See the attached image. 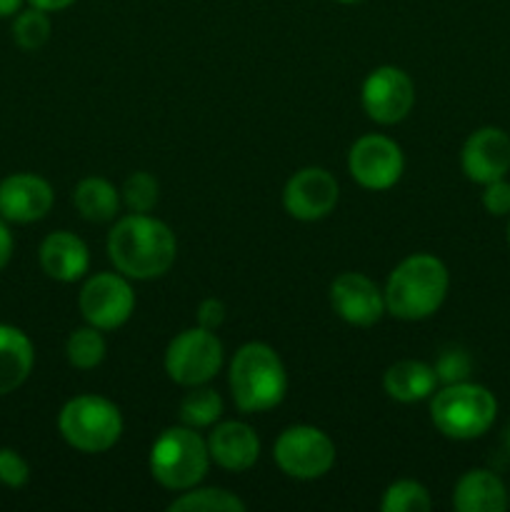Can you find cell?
Segmentation results:
<instances>
[{
	"label": "cell",
	"instance_id": "83f0119b",
	"mask_svg": "<svg viewBox=\"0 0 510 512\" xmlns=\"http://www.w3.org/2000/svg\"><path fill=\"white\" fill-rule=\"evenodd\" d=\"M470 370H473V360L465 350L458 348L440 353L438 363H435V375H438V383L443 385L463 383L470 378Z\"/></svg>",
	"mask_w": 510,
	"mask_h": 512
},
{
	"label": "cell",
	"instance_id": "44dd1931",
	"mask_svg": "<svg viewBox=\"0 0 510 512\" xmlns=\"http://www.w3.org/2000/svg\"><path fill=\"white\" fill-rule=\"evenodd\" d=\"M73 205L88 223H108V220H115L123 198L110 180L90 175L75 185Z\"/></svg>",
	"mask_w": 510,
	"mask_h": 512
},
{
	"label": "cell",
	"instance_id": "d4e9b609",
	"mask_svg": "<svg viewBox=\"0 0 510 512\" xmlns=\"http://www.w3.org/2000/svg\"><path fill=\"white\" fill-rule=\"evenodd\" d=\"M433 508L428 488L418 480H395L380 500L383 512H428Z\"/></svg>",
	"mask_w": 510,
	"mask_h": 512
},
{
	"label": "cell",
	"instance_id": "7c38bea8",
	"mask_svg": "<svg viewBox=\"0 0 510 512\" xmlns=\"http://www.w3.org/2000/svg\"><path fill=\"white\" fill-rule=\"evenodd\" d=\"M340 198L338 180L325 168L310 165L288 178L283 188V208L290 218L315 223L328 218Z\"/></svg>",
	"mask_w": 510,
	"mask_h": 512
},
{
	"label": "cell",
	"instance_id": "484cf974",
	"mask_svg": "<svg viewBox=\"0 0 510 512\" xmlns=\"http://www.w3.org/2000/svg\"><path fill=\"white\" fill-rule=\"evenodd\" d=\"M13 18V40L18 48L40 50L50 40L53 25H50V18L45 10L30 5V8L18 10Z\"/></svg>",
	"mask_w": 510,
	"mask_h": 512
},
{
	"label": "cell",
	"instance_id": "cb8c5ba5",
	"mask_svg": "<svg viewBox=\"0 0 510 512\" xmlns=\"http://www.w3.org/2000/svg\"><path fill=\"white\" fill-rule=\"evenodd\" d=\"M108 353V345H105L103 330L93 328V325H85L70 333L68 343H65V355H68V363L78 370H93L98 368L105 360Z\"/></svg>",
	"mask_w": 510,
	"mask_h": 512
},
{
	"label": "cell",
	"instance_id": "8d00e7d4",
	"mask_svg": "<svg viewBox=\"0 0 510 512\" xmlns=\"http://www.w3.org/2000/svg\"><path fill=\"white\" fill-rule=\"evenodd\" d=\"M508 245H510V220H508Z\"/></svg>",
	"mask_w": 510,
	"mask_h": 512
},
{
	"label": "cell",
	"instance_id": "8992f818",
	"mask_svg": "<svg viewBox=\"0 0 510 512\" xmlns=\"http://www.w3.org/2000/svg\"><path fill=\"white\" fill-rule=\"evenodd\" d=\"M208 468V443L188 425L163 430L150 448V473L165 490L173 493L200 485Z\"/></svg>",
	"mask_w": 510,
	"mask_h": 512
},
{
	"label": "cell",
	"instance_id": "4316f807",
	"mask_svg": "<svg viewBox=\"0 0 510 512\" xmlns=\"http://www.w3.org/2000/svg\"><path fill=\"white\" fill-rule=\"evenodd\" d=\"M120 198H123V205L130 213H150L158 205L160 185L153 175L138 170V173H130L125 178L123 188H120Z\"/></svg>",
	"mask_w": 510,
	"mask_h": 512
},
{
	"label": "cell",
	"instance_id": "5b68a950",
	"mask_svg": "<svg viewBox=\"0 0 510 512\" xmlns=\"http://www.w3.org/2000/svg\"><path fill=\"white\" fill-rule=\"evenodd\" d=\"M58 430L70 448L98 455L113 448L123 435V413L103 395H75L60 410Z\"/></svg>",
	"mask_w": 510,
	"mask_h": 512
},
{
	"label": "cell",
	"instance_id": "d6986e66",
	"mask_svg": "<svg viewBox=\"0 0 510 512\" xmlns=\"http://www.w3.org/2000/svg\"><path fill=\"white\" fill-rule=\"evenodd\" d=\"M453 505L458 512H503L508 508V493L498 475L475 468L455 483Z\"/></svg>",
	"mask_w": 510,
	"mask_h": 512
},
{
	"label": "cell",
	"instance_id": "603a6c76",
	"mask_svg": "<svg viewBox=\"0 0 510 512\" xmlns=\"http://www.w3.org/2000/svg\"><path fill=\"white\" fill-rule=\"evenodd\" d=\"M223 415V398L213 388L195 385L183 400H180V420L188 428H210Z\"/></svg>",
	"mask_w": 510,
	"mask_h": 512
},
{
	"label": "cell",
	"instance_id": "ba28073f",
	"mask_svg": "<svg viewBox=\"0 0 510 512\" xmlns=\"http://www.w3.org/2000/svg\"><path fill=\"white\" fill-rule=\"evenodd\" d=\"M273 460L288 478L318 480L335 465V443L313 425H290L275 440Z\"/></svg>",
	"mask_w": 510,
	"mask_h": 512
},
{
	"label": "cell",
	"instance_id": "2e32d148",
	"mask_svg": "<svg viewBox=\"0 0 510 512\" xmlns=\"http://www.w3.org/2000/svg\"><path fill=\"white\" fill-rule=\"evenodd\" d=\"M205 443H208L210 460L230 473L250 470L260 458L258 435L248 423H240V420L215 423Z\"/></svg>",
	"mask_w": 510,
	"mask_h": 512
},
{
	"label": "cell",
	"instance_id": "f1b7e54d",
	"mask_svg": "<svg viewBox=\"0 0 510 512\" xmlns=\"http://www.w3.org/2000/svg\"><path fill=\"white\" fill-rule=\"evenodd\" d=\"M30 480V465L18 450L0 448V483L8 488H23Z\"/></svg>",
	"mask_w": 510,
	"mask_h": 512
},
{
	"label": "cell",
	"instance_id": "e575fe53",
	"mask_svg": "<svg viewBox=\"0 0 510 512\" xmlns=\"http://www.w3.org/2000/svg\"><path fill=\"white\" fill-rule=\"evenodd\" d=\"M505 448H508V453H510V428L505 430Z\"/></svg>",
	"mask_w": 510,
	"mask_h": 512
},
{
	"label": "cell",
	"instance_id": "4fadbf2b",
	"mask_svg": "<svg viewBox=\"0 0 510 512\" xmlns=\"http://www.w3.org/2000/svg\"><path fill=\"white\" fill-rule=\"evenodd\" d=\"M330 305L340 320L355 328H370L388 313L385 293L363 273H340L330 285Z\"/></svg>",
	"mask_w": 510,
	"mask_h": 512
},
{
	"label": "cell",
	"instance_id": "836d02e7",
	"mask_svg": "<svg viewBox=\"0 0 510 512\" xmlns=\"http://www.w3.org/2000/svg\"><path fill=\"white\" fill-rule=\"evenodd\" d=\"M25 0H0V18H13L18 10H23Z\"/></svg>",
	"mask_w": 510,
	"mask_h": 512
},
{
	"label": "cell",
	"instance_id": "1f68e13d",
	"mask_svg": "<svg viewBox=\"0 0 510 512\" xmlns=\"http://www.w3.org/2000/svg\"><path fill=\"white\" fill-rule=\"evenodd\" d=\"M13 233L8 228V220L0 218V273L5 270V265L13 258Z\"/></svg>",
	"mask_w": 510,
	"mask_h": 512
},
{
	"label": "cell",
	"instance_id": "6da1fadb",
	"mask_svg": "<svg viewBox=\"0 0 510 512\" xmlns=\"http://www.w3.org/2000/svg\"><path fill=\"white\" fill-rule=\"evenodd\" d=\"M108 258L128 280L163 278L178 258V240L163 220L130 213L110 228Z\"/></svg>",
	"mask_w": 510,
	"mask_h": 512
},
{
	"label": "cell",
	"instance_id": "5bb4252c",
	"mask_svg": "<svg viewBox=\"0 0 510 512\" xmlns=\"http://www.w3.org/2000/svg\"><path fill=\"white\" fill-rule=\"evenodd\" d=\"M460 168L465 178L478 185L505 178L510 170V135L493 125L470 133L460 150Z\"/></svg>",
	"mask_w": 510,
	"mask_h": 512
},
{
	"label": "cell",
	"instance_id": "d590c367",
	"mask_svg": "<svg viewBox=\"0 0 510 512\" xmlns=\"http://www.w3.org/2000/svg\"><path fill=\"white\" fill-rule=\"evenodd\" d=\"M335 3H343V5H353V3H360V0H335Z\"/></svg>",
	"mask_w": 510,
	"mask_h": 512
},
{
	"label": "cell",
	"instance_id": "30bf717a",
	"mask_svg": "<svg viewBox=\"0 0 510 512\" xmlns=\"http://www.w3.org/2000/svg\"><path fill=\"white\" fill-rule=\"evenodd\" d=\"M405 158L400 145L388 135L370 133L353 143L348 153V173L360 188L388 190L403 178Z\"/></svg>",
	"mask_w": 510,
	"mask_h": 512
},
{
	"label": "cell",
	"instance_id": "9c48e42d",
	"mask_svg": "<svg viewBox=\"0 0 510 512\" xmlns=\"http://www.w3.org/2000/svg\"><path fill=\"white\" fill-rule=\"evenodd\" d=\"M78 308L85 323L98 330H118L135 310L133 285L123 273H95L83 283Z\"/></svg>",
	"mask_w": 510,
	"mask_h": 512
},
{
	"label": "cell",
	"instance_id": "ac0fdd59",
	"mask_svg": "<svg viewBox=\"0 0 510 512\" xmlns=\"http://www.w3.org/2000/svg\"><path fill=\"white\" fill-rule=\"evenodd\" d=\"M35 365V348L28 333L0 323V395H10L30 378Z\"/></svg>",
	"mask_w": 510,
	"mask_h": 512
},
{
	"label": "cell",
	"instance_id": "8fae6325",
	"mask_svg": "<svg viewBox=\"0 0 510 512\" xmlns=\"http://www.w3.org/2000/svg\"><path fill=\"white\" fill-rule=\"evenodd\" d=\"M360 103L370 120L378 125H395L410 115L415 105V85L405 70L380 65L360 88Z\"/></svg>",
	"mask_w": 510,
	"mask_h": 512
},
{
	"label": "cell",
	"instance_id": "ffe728a7",
	"mask_svg": "<svg viewBox=\"0 0 510 512\" xmlns=\"http://www.w3.org/2000/svg\"><path fill=\"white\" fill-rule=\"evenodd\" d=\"M383 388L398 403H420L433 398L438 388V375L433 365L423 360H398L383 375Z\"/></svg>",
	"mask_w": 510,
	"mask_h": 512
},
{
	"label": "cell",
	"instance_id": "3957f363",
	"mask_svg": "<svg viewBox=\"0 0 510 512\" xmlns=\"http://www.w3.org/2000/svg\"><path fill=\"white\" fill-rule=\"evenodd\" d=\"M228 385L243 413H268L288 393V373L268 343H245L230 360Z\"/></svg>",
	"mask_w": 510,
	"mask_h": 512
},
{
	"label": "cell",
	"instance_id": "4dcf8cb0",
	"mask_svg": "<svg viewBox=\"0 0 510 512\" xmlns=\"http://www.w3.org/2000/svg\"><path fill=\"white\" fill-rule=\"evenodd\" d=\"M225 303L218 298H205L203 303L198 305V325L205 330H218L220 325L225 323Z\"/></svg>",
	"mask_w": 510,
	"mask_h": 512
},
{
	"label": "cell",
	"instance_id": "d6a6232c",
	"mask_svg": "<svg viewBox=\"0 0 510 512\" xmlns=\"http://www.w3.org/2000/svg\"><path fill=\"white\" fill-rule=\"evenodd\" d=\"M33 8H40L45 10V13H58V10H65L70 8V5L75 3V0H28Z\"/></svg>",
	"mask_w": 510,
	"mask_h": 512
},
{
	"label": "cell",
	"instance_id": "277c9868",
	"mask_svg": "<svg viewBox=\"0 0 510 512\" xmlns=\"http://www.w3.org/2000/svg\"><path fill=\"white\" fill-rule=\"evenodd\" d=\"M498 415V400L478 383L443 385L430 400V420L450 440H475L490 430Z\"/></svg>",
	"mask_w": 510,
	"mask_h": 512
},
{
	"label": "cell",
	"instance_id": "e0dca14e",
	"mask_svg": "<svg viewBox=\"0 0 510 512\" xmlns=\"http://www.w3.org/2000/svg\"><path fill=\"white\" fill-rule=\"evenodd\" d=\"M38 260L48 278L58 280V283H75L88 273L90 250L83 238L70 230H55L40 243Z\"/></svg>",
	"mask_w": 510,
	"mask_h": 512
},
{
	"label": "cell",
	"instance_id": "f546056e",
	"mask_svg": "<svg viewBox=\"0 0 510 512\" xmlns=\"http://www.w3.org/2000/svg\"><path fill=\"white\" fill-rule=\"evenodd\" d=\"M483 208L495 218L510 215V183L505 178L493 180L483 190Z\"/></svg>",
	"mask_w": 510,
	"mask_h": 512
},
{
	"label": "cell",
	"instance_id": "52a82bcc",
	"mask_svg": "<svg viewBox=\"0 0 510 512\" xmlns=\"http://www.w3.org/2000/svg\"><path fill=\"white\" fill-rule=\"evenodd\" d=\"M223 368V343L213 330L188 328L170 340L165 350V373L183 388L205 385Z\"/></svg>",
	"mask_w": 510,
	"mask_h": 512
},
{
	"label": "cell",
	"instance_id": "7402d4cb",
	"mask_svg": "<svg viewBox=\"0 0 510 512\" xmlns=\"http://www.w3.org/2000/svg\"><path fill=\"white\" fill-rule=\"evenodd\" d=\"M170 512H245V503L223 488H190L168 505Z\"/></svg>",
	"mask_w": 510,
	"mask_h": 512
},
{
	"label": "cell",
	"instance_id": "7a4b0ae2",
	"mask_svg": "<svg viewBox=\"0 0 510 512\" xmlns=\"http://www.w3.org/2000/svg\"><path fill=\"white\" fill-rule=\"evenodd\" d=\"M450 288L448 268L430 253H415L393 268L385 283V308L398 320H425L440 310Z\"/></svg>",
	"mask_w": 510,
	"mask_h": 512
},
{
	"label": "cell",
	"instance_id": "9a60e30c",
	"mask_svg": "<svg viewBox=\"0 0 510 512\" xmlns=\"http://www.w3.org/2000/svg\"><path fill=\"white\" fill-rule=\"evenodd\" d=\"M53 203V185L35 173H13L0 183V218L8 223H38L53 210Z\"/></svg>",
	"mask_w": 510,
	"mask_h": 512
}]
</instances>
